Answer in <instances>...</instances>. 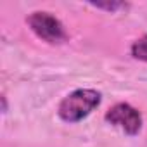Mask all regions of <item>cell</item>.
<instances>
[{
  "label": "cell",
  "mask_w": 147,
  "mask_h": 147,
  "mask_svg": "<svg viewBox=\"0 0 147 147\" xmlns=\"http://www.w3.org/2000/svg\"><path fill=\"white\" fill-rule=\"evenodd\" d=\"M28 28L35 33L36 38L49 45H61L67 42L69 35L66 31V26L59 18H55L49 11H35L26 16Z\"/></svg>",
  "instance_id": "7a4b0ae2"
},
{
  "label": "cell",
  "mask_w": 147,
  "mask_h": 147,
  "mask_svg": "<svg viewBox=\"0 0 147 147\" xmlns=\"http://www.w3.org/2000/svg\"><path fill=\"white\" fill-rule=\"evenodd\" d=\"M130 54L133 59L140 61V62H147V33L142 35L140 38H137L131 47H130Z\"/></svg>",
  "instance_id": "277c9868"
},
{
  "label": "cell",
  "mask_w": 147,
  "mask_h": 147,
  "mask_svg": "<svg viewBox=\"0 0 147 147\" xmlns=\"http://www.w3.org/2000/svg\"><path fill=\"white\" fill-rule=\"evenodd\" d=\"M2 113H7V99H5V95H2Z\"/></svg>",
  "instance_id": "8992f818"
},
{
  "label": "cell",
  "mask_w": 147,
  "mask_h": 147,
  "mask_svg": "<svg viewBox=\"0 0 147 147\" xmlns=\"http://www.w3.org/2000/svg\"><path fill=\"white\" fill-rule=\"evenodd\" d=\"M104 119L109 125L119 128L128 137H137L144 126L142 113L128 102H118L113 107H109L104 114Z\"/></svg>",
  "instance_id": "3957f363"
},
{
  "label": "cell",
  "mask_w": 147,
  "mask_h": 147,
  "mask_svg": "<svg viewBox=\"0 0 147 147\" xmlns=\"http://www.w3.org/2000/svg\"><path fill=\"white\" fill-rule=\"evenodd\" d=\"M90 5L92 7H95V9H99V11H106V12H111V14H114V12H118V11H123V9H128V4L126 2H90Z\"/></svg>",
  "instance_id": "5b68a950"
},
{
  "label": "cell",
  "mask_w": 147,
  "mask_h": 147,
  "mask_svg": "<svg viewBox=\"0 0 147 147\" xmlns=\"http://www.w3.org/2000/svg\"><path fill=\"white\" fill-rule=\"evenodd\" d=\"M102 102V94L95 88H76L69 92L57 106L61 121L75 125L90 116Z\"/></svg>",
  "instance_id": "6da1fadb"
}]
</instances>
